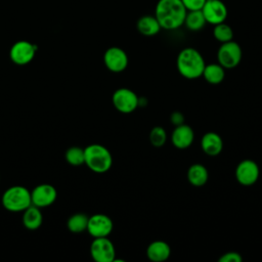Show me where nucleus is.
<instances>
[{"label":"nucleus","instance_id":"7ed1b4c3","mask_svg":"<svg viewBox=\"0 0 262 262\" xmlns=\"http://www.w3.org/2000/svg\"><path fill=\"white\" fill-rule=\"evenodd\" d=\"M84 164L95 173H105L113 165L112 154L104 145L98 143L89 144L84 148Z\"/></svg>","mask_w":262,"mask_h":262},{"label":"nucleus","instance_id":"f8f14e48","mask_svg":"<svg viewBox=\"0 0 262 262\" xmlns=\"http://www.w3.org/2000/svg\"><path fill=\"white\" fill-rule=\"evenodd\" d=\"M201 10L206 21L213 26L225 21L228 15L227 6L221 0H207Z\"/></svg>","mask_w":262,"mask_h":262},{"label":"nucleus","instance_id":"9b49d317","mask_svg":"<svg viewBox=\"0 0 262 262\" xmlns=\"http://www.w3.org/2000/svg\"><path fill=\"white\" fill-rule=\"evenodd\" d=\"M103 62L107 70L114 73L123 72L129 62V58L124 49L113 46L105 50L103 54Z\"/></svg>","mask_w":262,"mask_h":262},{"label":"nucleus","instance_id":"aec40b11","mask_svg":"<svg viewBox=\"0 0 262 262\" xmlns=\"http://www.w3.org/2000/svg\"><path fill=\"white\" fill-rule=\"evenodd\" d=\"M204 79L212 85L220 84L225 78V69L217 63H209L205 66L203 75Z\"/></svg>","mask_w":262,"mask_h":262},{"label":"nucleus","instance_id":"4468645a","mask_svg":"<svg viewBox=\"0 0 262 262\" xmlns=\"http://www.w3.org/2000/svg\"><path fill=\"white\" fill-rule=\"evenodd\" d=\"M193 139H194L193 129L184 123L181 125L175 126L171 134L172 144L178 149L188 148L192 144Z\"/></svg>","mask_w":262,"mask_h":262},{"label":"nucleus","instance_id":"f03ea898","mask_svg":"<svg viewBox=\"0 0 262 262\" xmlns=\"http://www.w3.org/2000/svg\"><path fill=\"white\" fill-rule=\"evenodd\" d=\"M206 62L199 50L192 47L183 48L177 55L176 67L185 79L193 80L202 77Z\"/></svg>","mask_w":262,"mask_h":262},{"label":"nucleus","instance_id":"9d476101","mask_svg":"<svg viewBox=\"0 0 262 262\" xmlns=\"http://www.w3.org/2000/svg\"><path fill=\"white\" fill-rule=\"evenodd\" d=\"M113 220L105 214L97 213L88 218L87 231L93 237L108 236L113 231Z\"/></svg>","mask_w":262,"mask_h":262},{"label":"nucleus","instance_id":"4be33fe9","mask_svg":"<svg viewBox=\"0 0 262 262\" xmlns=\"http://www.w3.org/2000/svg\"><path fill=\"white\" fill-rule=\"evenodd\" d=\"M88 216L84 213L73 214L67 221L68 229L73 233H81L87 230Z\"/></svg>","mask_w":262,"mask_h":262},{"label":"nucleus","instance_id":"423d86ee","mask_svg":"<svg viewBox=\"0 0 262 262\" xmlns=\"http://www.w3.org/2000/svg\"><path fill=\"white\" fill-rule=\"evenodd\" d=\"M139 97L129 88H119L112 96V102L115 108L122 114H130L138 107Z\"/></svg>","mask_w":262,"mask_h":262},{"label":"nucleus","instance_id":"b1692460","mask_svg":"<svg viewBox=\"0 0 262 262\" xmlns=\"http://www.w3.org/2000/svg\"><path fill=\"white\" fill-rule=\"evenodd\" d=\"M66 161L74 167L81 166L85 163V154L84 148H81L80 146H71L67 149L64 154Z\"/></svg>","mask_w":262,"mask_h":262},{"label":"nucleus","instance_id":"2eb2a0df","mask_svg":"<svg viewBox=\"0 0 262 262\" xmlns=\"http://www.w3.org/2000/svg\"><path fill=\"white\" fill-rule=\"evenodd\" d=\"M201 147L203 151L210 157L218 156L223 148V140L216 132H207L201 139Z\"/></svg>","mask_w":262,"mask_h":262},{"label":"nucleus","instance_id":"a878e982","mask_svg":"<svg viewBox=\"0 0 262 262\" xmlns=\"http://www.w3.org/2000/svg\"><path fill=\"white\" fill-rule=\"evenodd\" d=\"M243 257L239 253L231 251V252H226L221 255L219 258V262H242Z\"/></svg>","mask_w":262,"mask_h":262},{"label":"nucleus","instance_id":"1a4fd4ad","mask_svg":"<svg viewBox=\"0 0 262 262\" xmlns=\"http://www.w3.org/2000/svg\"><path fill=\"white\" fill-rule=\"evenodd\" d=\"M260 175V169L253 160H243L235 168V178L244 186H250L257 182Z\"/></svg>","mask_w":262,"mask_h":262},{"label":"nucleus","instance_id":"6ab92c4d","mask_svg":"<svg viewBox=\"0 0 262 262\" xmlns=\"http://www.w3.org/2000/svg\"><path fill=\"white\" fill-rule=\"evenodd\" d=\"M209 179L207 168L199 163L192 164L187 170V180L193 186H203Z\"/></svg>","mask_w":262,"mask_h":262},{"label":"nucleus","instance_id":"a211bd4d","mask_svg":"<svg viewBox=\"0 0 262 262\" xmlns=\"http://www.w3.org/2000/svg\"><path fill=\"white\" fill-rule=\"evenodd\" d=\"M23 224L29 230L38 229L43 222V215L41 213L40 208L34 206L33 204L28 207L23 214Z\"/></svg>","mask_w":262,"mask_h":262},{"label":"nucleus","instance_id":"dca6fc26","mask_svg":"<svg viewBox=\"0 0 262 262\" xmlns=\"http://www.w3.org/2000/svg\"><path fill=\"white\" fill-rule=\"evenodd\" d=\"M171 255V248L164 241H154L146 248V256L152 262H164Z\"/></svg>","mask_w":262,"mask_h":262},{"label":"nucleus","instance_id":"20e7f679","mask_svg":"<svg viewBox=\"0 0 262 262\" xmlns=\"http://www.w3.org/2000/svg\"><path fill=\"white\" fill-rule=\"evenodd\" d=\"M1 202L10 212H24L32 205L31 191L23 185L10 186L3 192Z\"/></svg>","mask_w":262,"mask_h":262},{"label":"nucleus","instance_id":"393cba45","mask_svg":"<svg viewBox=\"0 0 262 262\" xmlns=\"http://www.w3.org/2000/svg\"><path fill=\"white\" fill-rule=\"evenodd\" d=\"M149 142L155 147H161L166 143L167 133L166 130L161 126L154 127L149 132Z\"/></svg>","mask_w":262,"mask_h":262},{"label":"nucleus","instance_id":"412c9836","mask_svg":"<svg viewBox=\"0 0 262 262\" xmlns=\"http://www.w3.org/2000/svg\"><path fill=\"white\" fill-rule=\"evenodd\" d=\"M206 24H207L206 18L201 9L187 10L183 25H185V27L189 31H192V32L200 31L205 27Z\"/></svg>","mask_w":262,"mask_h":262},{"label":"nucleus","instance_id":"ddd939ff","mask_svg":"<svg viewBox=\"0 0 262 262\" xmlns=\"http://www.w3.org/2000/svg\"><path fill=\"white\" fill-rule=\"evenodd\" d=\"M57 198L56 188L48 183L37 185L31 191L32 204L40 209L51 206Z\"/></svg>","mask_w":262,"mask_h":262},{"label":"nucleus","instance_id":"bb28decb","mask_svg":"<svg viewBox=\"0 0 262 262\" xmlns=\"http://www.w3.org/2000/svg\"><path fill=\"white\" fill-rule=\"evenodd\" d=\"M207 0H181L186 10H199L202 9Z\"/></svg>","mask_w":262,"mask_h":262},{"label":"nucleus","instance_id":"6e6552de","mask_svg":"<svg viewBox=\"0 0 262 262\" xmlns=\"http://www.w3.org/2000/svg\"><path fill=\"white\" fill-rule=\"evenodd\" d=\"M37 50L38 47L36 44L20 40L11 46L9 50V57L13 63L17 66H25L33 60Z\"/></svg>","mask_w":262,"mask_h":262},{"label":"nucleus","instance_id":"f3484780","mask_svg":"<svg viewBox=\"0 0 262 262\" xmlns=\"http://www.w3.org/2000/svg\"><path fill=\"white\" fill-rule=\"evenodd\" d=\"M136 28L138 32L146 37H151L157 35L161 31V26L155 15H143L138 18L136 23Z\"/></svg>","mask_w":262,"mask_h":262},{"label":"nucleus","instance_id":"5701e85b","mask_svg":"<svg viewBox=\"0 0 262 262\" xmlns=\"http://www.w3.org/2000/svg\"><path fill=\"white\" fill-rule=\"evenodd\" d=\"M213 37L220 43H225L233 39V30L225 21L214 25Z\"/></svg>","mask_w":262,"mask_h":262},{"label":"nucleus","instance_id":"0eeeda50","mask_svg":"<svg viewBox=\"0 0 262 262\" xmlns=\"http://www.w3.org/2000/svg\"><path fill=\"white\" fill-rule=\"evenodd\" d=\"M90 255L96 262H114L116 259V249L107 236L94 237L90 245Z\"/></svg>","mask_w":262,"mask_h":262},{"label":"nucleus","instance_id":"cd10ccee","mask_svg":"<svg viewBox=\"0 0 262 262\" xmlns=\"http://www.w3.org/2000/svg\"><path fill=\"white\" fill-rule=\"evenodd\" d=\"M184 116L182 113L180 112H173L171 114V117H170V121L171 123L174 125V126H178V125H181L184 123Z\"/></svg>","mask_w":262,"mask_h":262},{"label":"nucleus","instance_id":"39448f33","mask_svg":"<svg viewBox=\"0 0 262 262\" xmlns=\"http://www.w3.org/2000/svg\"><path fill=\"white\" fill-rule=\"evenodd\" d=\"M243 51L238 43L231 40L221 43L217 51V60L225 70H230L237 67L242 60Z\"/></svg>","mask_w":262,"mask_h":262},{"label":"nucleus","instance_id":"f257e3e1","mask_svg":"<svg viewBox=\"0 0 262 262\" xmlns=\"http://www.w3.org/2000/svg\"><path fill=\"white\" fill-rule=\"evenodd\" d=\"M186 12L181 0H158L154 15L162 29L172 31L183 26Z\"/></svg>","mask_w":262,"mask_h":262}]
</instances>
